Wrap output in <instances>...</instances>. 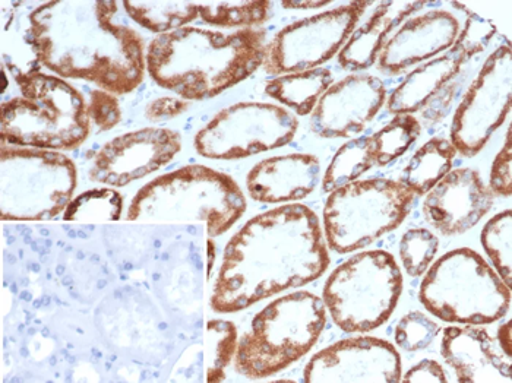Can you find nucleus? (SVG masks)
Wrapping results in <instances>:
<instances>
[{"label":"nucleus","instance_id":"f257e3e1","mask_svg":"<svg viewBox=\"0 0 512 383\" xmlns=\"http://www.w3.org/2000/svg\"><path fill=\"white\" fill-rule=\"evenodd\" d=\"M330 250L318 215L303 204H286L255 215L224 248L210 306L240 312L321 278Z\"/></svg>","mask_w":512,"mask_h":383},{"label":"nucleus","instance_id":"f03ea898","mask_svg":"<svg viewBox=\"0 0 512 383\" xmlns=\"http://www.w3.org/2000/svg\"><path fill=\"white\" fill-rule=\"evenodd\" d=\"M118 11L115 0L41 3L28 17L37 59L56 77L132 93L144 82L147 50L137 30L116 21Z\"/></svg>","mask_w":512,"mask_h":383},{"label":"nucleus","instance_id":"7ed1b4c3","mask_svg":"<svg viewBox=\"0 0 512 383\" xmlns=\"http://www.w3.org/2000/svg\"><path fill=\"white\" fill-rule=\"evenodd\" d=\"M267 33H233L185 27L154 37L147 47V72L158 87L183 100L220 96L254 75L265 58Z\"/></svg>","mask_w":512,"mask_h":383},{"label":"nucleus","instance_id":"20e7f679","mask_svg":"<svg viewBox=\"0 0 512 383\" xmlns=\"http://www.w3.org/2000/svg\"><path fill=\"white\" fill-rule=\"evenodd\" d=\"M18 96L3 101L0 144L71 151L91 134L87 100L66 79L40 71L14 72Z\"/></svg>","mask_w":512,"mask_h":383},{"label":"nucleus","instance_id":"39448f33","mask_svg":"<svg viewBox=\"0 0 512 383\" xmlns=\"http://www.w3.org/2000/svg\"><path fill=\"white\" fill-rule=\"evenodd\" d=\"M248 210L245 193L229 174L201 164L161 174L139 189L128 221H204L211 239L223 236Z\"/></svg>","mask_w":512,"mask_h":383},{"label":"nucleus","instance_id":"423d86ee","mask_svg":"<svg viewBox=\"0 0 512 383\" xmlns=\"http://www.w3.org/2000/svg\"><path fill=\"white\" fill-rule=\"evenodd\" d=\"M325 325L327 307L311 291L278 297L256 313L249 331L239 338L236 372L248 379L277 375L315 347Z\"/></svg>","mask_w":512,"mask_h":383},{"label":"nucleus","instance_id":"0eeeda50","mask_svg":"<svg viewBox=\"0 0 512 383\" xmlns=\"http://www.w3.org/2000/svg\"><path fill=\"white\" fill-rule=\"evenodd\" d=\"M419 302L439 321L491 325L507 316L511 288L476 250L445 253L423 274Z\"/></svg>","mask_w":512,"mask_h":383},{"label":"nucleus","instance_id":"6e6552de","mask_svg":"<svg viewBox=\"0 0 512 383\" xmlns=\"http://www.w3.org/2000/svg\"><path fill=\"white\" fill-rule=\"evenodd\" d=\"M78 170L60 151L0 144V218L49 221L74 199Z\"/></svg>","mask_w":512,"mask_h":383},{"label":"nucleus","instance_id":"1a4fd4ad","mask_svg":"<svg viewBox=\"0 0 512 383\" xmlns=\"http://www.w3.org/2000/svg\"><path fill=\"white\" fill-rule=\"evenodd\" d=\"M403 274L387 250H366L338 265L322 291L334 324L349 334L375 331L393 315Z\"/></svg>","mask_w":512,"mask_h":383},{"label":"nucleus","instance_id":"9d476101","mask_svg":"<svg viewBox=\"0 0 512 383\" xmlns=\"http://www.w3.org/2000/svg\"><path fill=\"white\" fill-rule=\"evenodd\" d=\"M416 195L393 179L355 180L328 195L322 211L328 249L347 255L368 248L398 229L412 211Z\"/></svg>","mask_w":512,"mask_h":383},{"label":"nucleus","instance_id":"9b49d317","mask_svg":"<svg viewBox=\"0 0 512 383\" xmlns=\"http://www.w3.org/2000/svg\"><path fill=\"white\" fill-rule=\"evenodd\" d=\"M299 122L290 110L271 103L246 101L218 112L195 135V151L208 160H242L286 147Z\"/></svg>","mask_w":512,"mask_h":383},{"label":"nucleus","instance_id":"f8f14e48","mask_svg":"<svg viewBox=\"0 0 512 383\" xmlns=\"http://www.w3.org/2000/svg\"><path fill=\"white\" fill-rule=\"evenodd\" d=\"M371 5L350 2L292 22L267 41L262 68L274 77L322 68L340 53Z\"/></svg>","mask_w":512,"mask_h":383},{"label":"nucleus","instance_id":"ddd939ff","mask_svg":"<svg viewBox=\"0 0 512 383\" xmlns=\"http://www.w3.org/2000/svg\"><path fill=\"white\" fill-rule=\"evenodd\" d=\"M511 90V46L504 44L483 63L455 110L450 141L457 154L473 158L486 147L510 115Z\"/></svg>","mask_w":512,"mask_h":383},{"label":"nucleus","instance_id":"4468645a","mask_svg":"<svg viewBox=\"0 0 512 383\" xmlns=\"http://www.w3.org/2000/svg\"><path fill=\"white\" fill-rule=\"evenodd\" d=\"M182 150V136L169 128H142L110 139L91 166L90 179L123 188L166 167Z\"/></svg>","mask_w":512,"mask_h":383},{"label":"nucleus","instance_id":"2eb2a0df","mask_svg":"<svg viewBox=\"0 0 512 383\" xmlns=\"http://www.w3.org/2000/svg\"><path fill=\"white\" fill-rule=\"evenodd\" d=\"M403 376L400 353L387 340L352 337L318 351L303 372L306 383H397Z\"/></svg>","mask_w":512,"mask_h":383},{"label":"nucleus","instance_id":"dca6fc26","mask_svg":"<svg viewBox=\"0 0 512 383\" xmlns=\"http://www.w3.org/2000/svg\"><path fill=\"white\" fill-rule=\"evenodd\" d=\"M387 101L381 78L353 74L331 85L311 115V129L321 138H350L362 134Z\"/></svg>","mask_w":512,"mask_h":383},{"label":"nucleus","instance_id":"f3484780","mask_svg":"<svg viewBox=\"0 0 512 383\" xmlns=\"http://www.w3.org/2000/svg\"><path fill=\"white\" fill-rule=\"evenodd\" d=\"M425 196V220L444 236L472 230L492 210L495 201L479 172L469 167L451 170Z\"/></svg>","mask_w":512,"mask_h":383},{"label":"nucleus","instance_id":"a211bd4d","mask_svg":"<svg viewBox=\"0 0 512 383\" xmlns=\"http://www.w3.org/2000/svg\"><path fill=\"white\" fill-rule=\"evenodd\" d=\"M460 33V22L447 11H431L404 21L385 44L379 69L403 74L410 66L428 62L450 50Z\"/></svg>","mask_w":512,"mask_h":383},{"label":"nucleus","instance_id":"6ab92c4d","mask_svg":"<svg viewBox=\"0 0 512 383\" xmlns=\"http://www.w3.org/2000/svg\"><path fill=\"white\" fill-rule=\"evenodd\" d=\"M441 356L460 383H511L512 363L496 348L486 329L476 325L448 326L442 332Z\"/></svg>","mask_w":512,"mask_h":383},{"label":"nucleus","instance_id":"aec40b11","mask_svg":"<svg viewBox=\"0 0 512 383\" xmlns=\"http://www.w3.org/2000/svg\"><path fill=\"white\" fill-rule=\"evenodd\" d=\"M321 161L314 154H284L259 161L246 176L249 196L261 204L303 201L321 180Z\"/></svg>","mask_w":512,"mask_h":383},{"label":"nucleus","instance_id":"412c9836","mask_svg":"<svg viewBox=\"0 0 512 383\" xmlns=\"http://www.w3.org/2000/svg\"><path fill=\"white\" fill-rule=\"evenodd\" d=\"M428 2H381L374 14L353 31L338 53V63L346 71L362 72L378 62L385 44L404 21Z\"/></svg>","mask_w":512,"mask_h":383},{"label":"nucleus","instance_id":"4be33fe9","mask_svg":"<svg viewBox=\"0 0 512 383\" xmlns=\"http://www.w3.org/2000/svg\"><path fill=\"white\" fill-rule=\"evenodd\" d=\"M469 62L455 47L417 66L387 98L388 112L413 115L420 112Z\"/></svg>","mask_w":512,"mask_h":383},{"label":"nucleus","instance_id":"5701e85b","mask_svg":"<svg viewBox=\"0 0 512 383\" xmlns=\"http://www.w3.org/2000/svg\"><path fill=\"white\" fill-rule=\"evenodd\" d=\"M334 75L328 68H316L297 74L280 75L265 85V94L299 116L312 115L319 98L333 85Z\"/></svg>","mask_w":512,"mask_h":383},{"label":"nucleus","instance_id":"b1692460","mask_svg":"<svg viewBox=\"0 0 512 383\" xmlns=\"http://www.w3.org/2000/svg\"><path fill=\"white\" fill-rule=\"evenodd\" d=\"M457 151L450 139L432 138L410 158L398 182L403 183L416 196H425L453 170Z\"/></svg>","mask_w":512,"mask_h":383},{"label":"nucleus","instance_id":"393cba45","mask_svg":"<svg viewBox=\"0 0 512 383\" xmlns=\"http://www.w3.org/2000/svg\"><path fill=\"white\" fill-rule=\"evenodd\" d=\"M122 5L132 21L157 36L182 30L199 18L198 3L125 0Z\"/></svg>","mask_w":512,"mask_h":383},{"label":"nucleus","instance_id":"a878e982","mask_svg":"<svg viewBox=\"0 0 512 383\" xmlns=\"http://www.w3.org/2000/svg\"><path fill=\"white\" fill-rule=\"evenodd\" d=\"M375 166L371 136L350 139L338 148L322 177V191L330 193L347 183L355 182Z\"/></svg>","mask_w":512,"mask_h":383},{"label":"nucleus","instance_id":"bb28decb","mask_svg":"<svg viewBox=\"0 0 512 383\" xmlns=\"http://www.w3.org/2000/svg\"><path fill=\"white\" fill-rule=\"evenodd\" d=\"M273 3L268 0L251 2L201 3L199 18L213 27L258 28L271 18Z\"/></svg>","mask_w":512,"mask_h":383},{"label":"nucleus","instance_id":"cd10ccee","mask_svg":"<svg viewBox=\"0 0 512 383\" xmlns=\"http://www.w3.org/2000/svg\"><path fill=\"white\" fill-rule=\"evenodd\" d=\"M422 134V125L413 115H397L371 136L375 166L385 167L407 153Z\"/></svg>","mask_w":512,"mask_h":383},{"label":"nucleus","instance_id":"c85d7f7f","mask_svg":"<svg viewBox=\"0 0 512 383\" xmlns=\"http://www.w3.org/2000/svg\"><path fill=\"white\" fill-rule=\"evenodd\" d=\"M123 208H125V199L122 193L116 188L103 186V188L88 189L74 196L71 204L63 212V220L84 221V223L118 221L122 217Z\"/></svg>","mask_w":512,"mask_h":383},{"label":"nucleus","instance_id":"c756f323","mask_svg":"<svg viewBox=\"0 0 512 383\" xmlns=\"http://www.w3.org/2000/svg\"><path fill=\"white\" fill-rule=\"evenodd\" d=\"M480 242L485 249L486 256L491 261L492 268L511 288V250H512V212L505 210L493 215L491 220L483 227Z\"/></svg>","mask_w":512,"mask_h":383},{"label":"nucleus","instance_id":"7c9ffc66","mask_svg":"<svg viewBox=\"0 0 512 383\" xmlns=\"http://www.w3.org/2000/svg\"><path fill=\"white\" fill-rule=\"evenodd\" d=\"M207 340L211 356L207 367V382H223L227 367L235 359L239 343L236 325L224 319H211L207 324Z\"/></svg>","mask_w":512,"mask_h":383},{"label":"nucleus","instance_id":"2f4dec72","mask_svg":"<svg viewBox=\"0 0 512 383\" xmlns=\"http://www.w3.org/2000/svg\"><path fill=\"white\" fill-rule=\"evenodd\" d=\"M400 259L409 277H422L434 264L439 239L428 229H410L400 240Z\"/></svg>","mask_w":512,"mask_h":383},{"label":"nucleus","instance_id":"473e14b6","mask_svg":"<svg viewBox=\"0 0 512 383\" xmlns=\"http://www.w3.org/2000/svg\"><path fill=\"white\" fill-rule=\"evenodd\" d=\"M439 334L441 326L420 310H413L395 325L394 340L401 350L414 353L431 347Z\"/></svg>","mask_w":512,"mask_h":383},{"label":"nucleus","instance_id":"72a5a7b5","mask_svg":"<svg viewBox=\"0 0 512 383\" xmlns=\"http://www.w3.org/2000/svg\"><path fill=\"white\" fill-rule=\"evenodd\" d=\"M454 8L463 9L469 17H467L466 24L461 28L458 33L457 40L454 46L461 55L467 60L473 59L474 56L480 55L485 52L486 47L489 46L493 37L496 34V27L491 21L479 17V15L470 12L469 9L461 6L460 3H453Z\"/></svg>","mask_w":512,"mask_h":383},{"label":"nucleus","instance_id":"f704fd0d","mask_svg":"<svg viewBox=\"0 0 512 383\" xmlns=\"http://www.w3.org/2000/svg\"><path fill=\"white\" fill-rule=\"evenodd\" d=\"M87 110L91 125H94L99 134L112 131L122 120V109H120L118 96L100 90V88L91 91L87 101Z\"/></svg>","mask_w":512,"mask_h":383},{"label":"nucleus","instance_id":"c9c22d12","mask_svg":"<svg viewBox=\"0 0 512 383\" xmlns=\"http://www.w3.org/2000/svg\"><path fill=\"white\" fill-rule=\"evenodd\" d=\"M489 189L493 196L510 198L512 193V142L511 128H508L505 144L496 154L492 163L491 176H489Z\"/></svg>","mask_w":512,"mask_h":383},{"label":"nucleus","instance_id":"e433bc0d","mask_svg":"<svg viewBox=\"0 0 512 383\" xmlns=\"http://www.w3.org/2000/svg\"><path fill=\"white\" fill-rule=\"evenodd\" d=\"M191 101L178 97H158L145 107V117L150 122H164L188 112Z\"/></svg>","mask_w":512,"mask_h":383},{"label":"nucleus","instance_id":"4c0bfd02","mask_svg":"<svg viewBox=\"0 0 512 383\" xmlns=\"http://www.w3.org/2000/svg\"><path fill=\"white\" fill-rule=\"evenodd\" d=\"M401 383H447L448 376L444 367L436 360L425 359L414 364L407 370L406 375L401 376Z\"/></svg>","mask_w":512,"mask_h":383},{"label":"nucleus","instance_id":"58836bf2","mask_svg":"<svg viewBox=\"0 0 512 383\" xmlns=\"http://www.w3.org/2000/svg\"><path fill=\"white\" fill-rule=\"evenodd\" d=\"M498 344L501 348L502 353L505 356H512V334H511V321H505L504 324L498 328Z\"/></svg>","mask_w":512,"mask_h":383},{"label":"nucleus","instance_id":"ea45409f","mask_svg":"<svg viewBox=\"0 0 512 383\" xmlns=\"http://www.w3.org/2000/svg\"><path fill=\"white\" fill-rule=\"evenodd\" d=\"M333 2L321 0V2H281L283 8L286 9H318L324 8L325 5H331Z\"/></svg>","mask_w":512,"mask_h":383},{"label":"nucleus","instance_id":"a19ab883","mask_svg":"<svg viewBox=\"0 0 512 383\" xmlns=\"http://www.w3.org/2000/svg\"><path fill=\"white\" fill-rule=\"evenodd\" d=\"M214 264H216V245H214L213 239H208V280H210L211 275H213Z\"/></svg>","mask_w":512,"mask_h":383}]
</instances>
